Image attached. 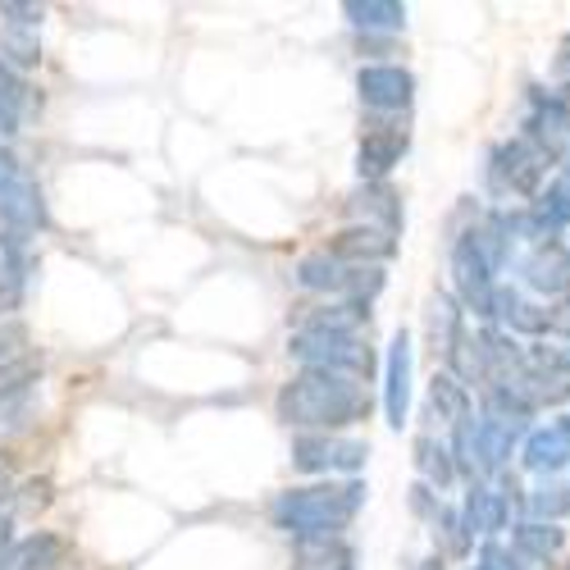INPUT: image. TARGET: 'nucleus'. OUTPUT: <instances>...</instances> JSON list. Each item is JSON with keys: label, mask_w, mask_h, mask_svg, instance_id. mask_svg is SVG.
<instances>
[{"label": "nucleus", "mask_w": 570, "mask_h": 570, "mask_svg": "<svg viewBox=\"0 0 570 570\" xmlns=\"http://www.w3.org/2000/svg\"><path fill=\"white\" fill-rule=\"evenodd\" d=\"M520 465H525L530 474H543V480H552V474H561L570 465V443L561 439L557 424H543V430H530L525 434V448H520Z\"/></svg>", "instance_id": "17"}, {"label": "nucleus", "mask_w": 570, "mask_h": 570, "mask_svg": "<svg viewBox=\"0 0 570 570\" xmlns=\"http://www.w3.org/2000/svg\"><path fill=\"white\" fill-rule=\"evenodd\" d=\"M370 393L361 379L328 374V370H302L278 389V420L297 434H343L352 424L370 420Z\"/></svg>", "instance_id": "1"}, {"label": "nucleus", "mask_w": 570, "mask_h": 570, "mask_svg": "<svg viewBox=\"0 0 570 570\" xmlns=\"http://www.w3.org/2000/svg\"><path fill=\"white\" fill-rule=\"evenodd\" d=\"M525 219H530V237H534V243H543V237H552L557 228H566L570 224V178L548 183L543 193L530 202Z\"/></svg>", "instance_id": "18"}, {"label": "nucleus", "mask_w": 570, "mask_h": 570, "mask_svg": "<svg viewBox=\"0 0 570 570\" xmlns=\"http://www.w3.org/2000/svg\"><path fill=\"white\" fill-rule=\"evenodd\" d=\"M415 570H448V566H443V557H434V561H420Z\"/></svg>", "instance_id": "39"}, {"label": "nucleus", "mask_w": 570, "mask_h": 570, "mask_svg": "<svg viewBox=\"0 0 570 570\" xmlns=\"http://www.w3.org/2000/svg\"><path fill=\"white\" fill-rule=\"evenodd\" d=\"M530 365L570 379V343H561V347H552V352H548V347H534V352H530Z\"/></svg>", "instance_id": "32"}, {"label": "nucleus", "mask_w": 570, "mask_h": 570, "mask_svg": "<svg viewBox=\"0 0 570 570\" xmlns=\"http://www.w3.org/2000/svg\"><path fill=\"white\" fill-rule=\"evenodd\" d=\"M343 14L365 37H374V32H402L406 28V6H402V0H347Z\"/></svg>", "instance_id": "22"}, {"label": "nucleus", "mask_w": 570, "mask_h": 570, "mask_svg": "<svg viewBox=\"0 0 570 570\" xmlns=\"http://www.w3.org/2000/svg\"><path fill=\"white\" fill-rule=\"evenodd\" d=\"M334 261L352 265V269H384V261L397 256V237L384 228H365V224H347L334 243L324 247Z\"/></svg>", "instance_id": "12"}, {"label": "nucleus", "mask_w": 570, "mask_h": 570, "mask_svg": "<svg viewBox=\"0 0 570 570\" xmlns=\"http://www.w3.org/2000/svg\"><path fill=\"white\" fill-rule=\"evenodd\" d=\"M32 274H37V261H32L28 237L0 233V320H14L23 311Z\"/></svg>", "instance_id": "10"}, {"label": "nucleus", "mask_w": 570, "mask_h": 570, "mask_svg": "<svg viewBox=\"0 0 570 570\" xmlns=\"http://www.w3.org/2000/svg\"><path fill=\"white\" fill-rule=\"evenodd\" d=\"M552 160L525 137H511L502 147L489 151V187L498 197H525L534 202L543 193V178H548Z\"/></svg>", "instance_id": "5"}, {"label": "nucleus", "mask_w": 570, "mask_h": 570, "mask_svg": "<svg viewBox=\"0 0 570 570\" xmlns=\"http://www.w3.org/2000/svg\"><path fill=\"white\" fill-rule=\"evenodd\" d=\"M28 101H32L28 78H23V73H14L10 65H0V147H10V137H19V132H23Z\"/></svg>", "instance_id": "21"}, {"label": "nucleus", "mask_w": 570, "mask_h": 570, "mask_svg": "<svg viewBox=\"0 0 570 570\" xmlns=\"http://www.w3.org/2000/svg\"><path fill=\"white\" fill-rule=\"evenodd\" d=\"M525 511H530V520H543V525H557V520L570 511V489L566 484H552V480H543L530 498H525Z\"/></svg>", "instance_id": "28"}, {"label": "nucleus", "mask_w": 570, "mask_h": 570, "mask_svg": "<svg viewBox=\"0 0 570 570\" xmlns=\"http://www.w3.org/2000/svg\"><path fill=\"white\" fill-rule=\"evenodd\" d=\"M470 570H493V566H489V561H474V566H470Z\"/></svg>", "instance_id": "40"}, {"label": "nucleus", "mask_w": 570, "mask_h": 570, "mask_svg": "<svg viewBox=\"0 0 570 570\" xmlns=\"http://www.w3.org/2000/svg\"><path fill=\"white\" fill-rule=\"evenodd\" d=\"M10 493H14V465L0 461V498H10Z\"/></svg>", "instance_id": "36"}, {"label": "nucleus", "mask_w": 570, "mask_h": 570, "mask_svg": "<svg viewBox=\"0 0 570 570\" xmlns=\"http://www.w3.org/2000/svg\"><path fill=\"white\" fill-rule=\"evenodd\" d=\"M370 461V443L347 434H297L293 439V470L320 474V480H356Z\"/></svg>", "instance_id": "6"}, {"label": "nucleus", "mask_w": 570, "mask_h": 570, "mask_svg": "<svg viewBox=\"0 0 570 570\" xmlns=\"http://www.w3.org/2000/svg\"><path fill=\"white\" fill-rule=\"evenodd\" d=\"M60 566H65V539L51 530L14 539L6 552H0V570H60Z\"/></svg>", "instance_id": "16"}, {"label": "nucleus", "mask_w": 570, "mask_h": 570, "mask_svg": "<svg viewBox=\"0 0 570 570\" xmlns=\"http://www.w3.org/2000/svg\"><path fill=\"white\" fill-rule=\"evenodd\" d=\"M557 430H561V439L570 443V415H557Z\"/></svg>", "instance_id": "38"}, {"label": "nucleus", "mask_w": 570, "mask_h": 570, "mask_svg": "<svg viewBox=\"0 0 570 570\" xmlns=\"http://www.w3.org/2000/svg\"><path fill=\"white\" fill-rule=\"evenodd\" d=\"M424 328H430V347H434V356H448L452 343L465 334V311H461V302L448 297V293H439V297L430 302V320H424Z\"/></svg>", "instance_id": "25"}, {"label": "nucleus", "mask_w": 570, "mask_h": 570, "mask_svg": "<svg viewBox=\"0 0 570 570\" xmlns=\"http://www.w3.org/2000/svg\"><path fill=\"white\" fill-rule=\"evenodd\" d=\"M23 356H32V347H28V328H23V320H0V370H10V365H19Z\"/></svg>", "instance_id": "30"}, {"label": "nucleus", "mask_w": 570, "mask_h": 570, "mask_svg": "<svg viewBox=\"0 0 570 570\" xmlns=\"http://www.w3.org/2000/svg\"><path fill=\"white\" fill-rule=\"evenodd\" d=\"M566 548V530L561 525H543V520H520V525H511V552L520 561H557Z\"/></svg>", "instance_id": "20"}, {"label": "nucleus", "mask_w": 570, "mask_h": 570, "mask_svg": "<svg viewBox=\"0 0 570 570\" xmlns=\"http://www.w3.org/2000/svg\"><path fill=\"white\" fill-rule=\"evenodd\" d=\"M411 374H415V352H411V334L397 328L389 356H384V415L393 430H402L411 415Z\"/></svg>", "instance_id": "13"}, {"label": "nucleus", "mask_w": 570, "mask_h": 570, "mask_svg": "<svg viewBox=\"0 0 570 570\" xmlns=\"http://www.w3.org/2000/svg\"><path fill=\"white\" fill-rule=\"evenodd\" d=\"M548 334L570 343V297H561L557 306H548Z\"/></svg>", "instance_id": "33"}, {"label": "nucleus", "mask_w": 570, "mask_h": 570, "mask_svg": "<svg viewBox=\"0 0 570 570\" xmlns=\"http://www.w3.org/2000/svg\"><path fill=\"white\" fill-rule=\"evenodd\" d=\"M566 489H570V484H566Z\"/></svg>", "instance_id": "41"}, {"label": "nucleus", "mask_w": 570, "mask_h": 570, "mask_svg": "<svg viewBox=\"0 0 570 570\" xmlns=\"http://www.w3.org/2000/svg\"><path fill=\"white\" fill-rule=\"evenodd\" d=\"M411 151V132L402 119H374L361 132L356 147V174L361 183H389V174L402 165V156Z\"/></svg>", "instance_id": "9"}, {"label": "nucleus", "mask_w": 570, "mask_h": 570, "mask_svg": "<svg viewBox=\"0 0 570 570\" xmlns=\"http://www.w3.org/2000/svg\"><path fill=\"white\" fill-rule=\"evenodd\" d=\"M415 470H420L424 489H434V493H443V489L456 484V461H452L448 443H439L434 434H420L415 439Z\"/></svg>", "instance_id": "23"}, {"label": "nucleus", "mask_w": 570, "mask_h": 570, "mask_svg": "<svg viewBox=\"0 0 570 570\" xmlns=\"http://www.w3.org/2000/svg\"><path fill=\"white\" fill-rule=\"evenodd\" d=\"M288 356L302 370H328V374H347L370 384L374 374V347L365 343V334L356 328H315V324H297L288 338Z\"/></svg>", "instance_id": "3"}, {"label": "nucleus", "mask_w": 570, "mask_h": 570, "mask_svg": "<svg viewBox=\"0 0 570 570\" xmlns=\"http://www.w3.org/2000/svg\"><path fill=\"white\" fill-rule=\"evenodd\" d=\"M14 543V515L10 511H0V552H6Z\"/></svg>", "instance_id": "35"}, {"label": "nucleus", "mask_w": 570, "mask_h": 570, "mask_svg": "<svg viewBox=\"0 0 570 570\" xmlns=\"http://www.w3.org/2000/svg\"><path fill=\"white\" fill-rule=\"evenodd\" d=\"M0 19L10 28H41L46 10L41 6H28V0H0Z\"/></svg>", "instance_id": "31"}, {"label": "nucleus", "mask_w": 570, "mask_h": 570, "mask_svg": "<svg viewBox=\"0 0 570 570\" xmlns=\"http://www.w3.org/2000/svg\"><path fill=\"white\" fill-rule=\"evenodd\" d=\"M461 511V525H465V539H493L511 525V498L493 484H470L465 489V502L456 507Z\"/></svg>", "instance_id": "14"}, {"label": "nucleus", "mask_w": 570, "mask_h": 570, "mask_svg": "<svg viewBox=\"0 0 570 570\" xmlns=\"http://www.w3.org/2000/svg\"><path fill=\"white\" fill-rule=\"evenodd\" d=\"M434 539H443V552H452V557H465L470 552V539H465V525H461V511L456 507H439V515H434Z\"/></svg>", "instance_id": "29"}, {"label": "nucleus", "mask_w": 570, "mask_h": 570, "mask_svg": "<svg viewBox=\"0 0 570 570\" xmlns=\"http://www.w3.org/2000/svg\"><path fill=\"white\" fill-rule=\"evenodd\" d=\"M356 97L370 115L397 119L415 101V73L406 65H361L356 69Z\"/></svg>", "instance_id": "8"}, {"label": "nucleus", "mask_w": 570, "mask_h": 570, "mask_svg": "<svg viewBox=\"0 0 570 570\" xmlns=\"http://www.w3.org/2000/svg\"><path fill=\"white\" fill-rule=\"evenodd\" d=\"M552 73H557V78H566V82H570V37H566V41H561V51H557V60H552Z\"/></svg>", "instance_id": "34"}, {"label": "nucleus", "mask_w": 570, "mask_h": 570, "mask_svg": "<svg viewBox=\"0 0 570 570\" xmlns=\"http://www.w3.org/2000/svg\"><path fill=\"white\" fill-rule=\"evenodd\" d=\"M293 570H356V548L347 539H311V543H297Z\"/></svg>", "instance_id": "24"}, {"label": "nucleus", "mask_w": 570, "mask_h": 570, "mask_svg": "<svg viewBox=\"0 0 570 570\" xmlns=\"http://www.w3.org/2000/svg\"><path fill=\"white\" fill-rule=\"evenodd\" d=\"M470 406H474V397H470L465 384H456L448 370L434 374V384H430V415L434 420H443V424H452V430H456L461 420H470Z\"/></svg>", "instance_id": "26"}, {"label": "nucleus", "mask_w": 570, "mask_h": 570, "mask_svg": "<svg viewBox=\"0 0 570 570\" xmlns=\"http://www.w3.org/2000/svg\"><path fill=\"white\" fill-rule=\"evenodd\" d=\"M365 507V484L361 480H320L306 489H288L278 493L269 507L274 530H283L293 543H311V539H343V530L356 520V511Z\"/></svg>", "instance_id": "2"}, {"label": "nucleus", "mask_w": 570, "mask_h": 570, "mask_svg": "<svg viewBox=\"0 0 570 570\" xmlns=\"http://www.w3.org/2000/svg\"><path fill=\"white\" fill-rule=\"evenodd\" d=\"M566 570H570V566H566Z\"/></svg>", "instance_id": "42"}, {"label": "nucleus", "mask_w": 570, "mask_h": 570, "mask_svg": "<svg viewBox=\"0 0 570 570\" xmlns=\"http://www.w3.org/2000/svg\"><path fill=\"white\" fill-rule=\"evenodd\" d=\"M347 215L352 224H365V228H384L393 237L402 233V197L389 183H361L347 197Z\"/></svg>", "instance_id": "15"}, {"label": "nucleus", "mask_w": 570, "mask_h": 570, "mask_svg": "<svg viewBox=\"0 0 570 570\" xmlns=\"http://www.w3.org/2000/svg\"><path fill=\"white\" fill-rule=\"evenodd\" d=\"M534 402L520 393V389H511V384H489L484 389V420H493V424H502V430H511L515 439L530 430V420H534Z\"/></svg>", "instance_id": "19"}, {"label": "nucleus", "mask_w": 570, "mask_h": 570, "mask_svg": "<svg viewBox=\"0 0 570 570\" xmlns=\"http://www.w3.org/2000/svg\"><path fill=\"white\" fill-rule=\"evenodd\" d=\"M557 110H561L566 132H570V82H561V87H557Z\"/></svg>", "instance_id": "37"}, {"label": "nucleus", "mask_w": 570, "mask_h": 570, "mask_svg": "<svg viewBox=\"0 0 570 570\" xmlns=\"http://www.w3.org/2000/svg\"><path fill=\"white\" fill-rule=\"evenodd\" d=\"M51 215H46V193L41 183L28 174V165L0 147V233H14V237H37Z\"/></svg>", "instance_id": "4"}, {"label": "nucleus", "mask_w": 570, "mask_h": 570, "mask_svg": "<svg viewBox=\"0 0 570 570\" xmlns=\"http://www.w3.org/2000/svg\"><path fill=\"white\" fill-rule=\"evenodd\" d=\"M0 65H10L14 73L28 78V69L41 65V37L37 28H0Z\"/></svg>", "instance_id": "27"}, {"label": "nucleus", "mask_w": 570, "mask_h": 570, "mask_svg": "<svg viewBox=\"0 0 570 570\" xmlns=\"http://www.w3.org/2000/svg\"><path fill=\"white\" fill-rule=\"evenodd\" d=\"M452 288L461 311H470L474 320H493V293H498V269L493 261L480 252L470 233H461L452 243Z\"/></svg>", "instance_id": "7"}, {"label": "nucleus", "mask_w": 570, "mask_h": 570, "mask_svg": "<svg viewBox=\"0 0 570 570\" xmlns=\"http://www.w3.org/2000/svg\"><path fill=\"white\" fill-rule=\"evenodd\" d=\"M520 274H525V288L539 297H552V302L570 297V247L557 243V237H543L520 261Z\"/></svg>", "instance_id": "11"}]
</instances>
